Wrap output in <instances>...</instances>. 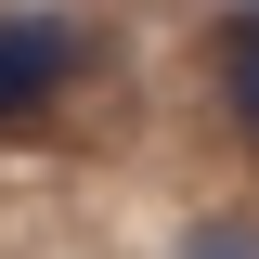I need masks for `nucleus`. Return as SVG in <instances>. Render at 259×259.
Masks as SVG:
<instances>
[{
  "instance_id": "obj_1",
  "label": "nucleus",
  "mask_w": 259,
  "mask_h": 259,
  "mask_svg": "<svg viewBox=\"0 0 259 259\" xmlns=\"http://www.w3.org/2000/svg\"><path fill=\"white\" fill-rule=\"evenodd\" d=\"M78 65H91V39L65 26V13H0V130L13 117H52Z\"/></svg>"
},
{
  "instance_id": "obj_2",
  "label": "nucleus",
  "mask_w": 259,
  "mask_h": 259,
  "mask_svg": "<svg viewBox=\"0 0 259 259\" xmlns=\"http://www.w3.org/2000/svg\"><path fill=\"white\" fill-rule=\"evenodd\" d=\"M168 259H259V221L246 207H194V221L168 233Z\"/></svg>"
},
{
  "instance_id": "obj_3",
  "label": "nucleus",
  "mask_w": 259,
  "mask_h": 259,
  "mask_svg": "<svg viewBox=\"0 0 259 259\" xmlns=\"http://www.w3.org/2000/svg\"><path fill=\"white\" fill-rule=\"evenodd\" d=\"M221 117L259 143V39H221Z\"/></svg>"
},
{
  "instance_id": "obj_4",
  "label": "nucleus",
  "mask_w": 259,
  "mask_h": 259,
  "mask_svg": "<svg viewBox=\"0 0 259 259\" xmlns=\"http://www.w3.org/2000/svg\"><path fill=\"white\" fill-rule=\"evenodd\" d=\"M221 39H259V0H233V13H221Z\"/></svg>"
}]
</instances>
